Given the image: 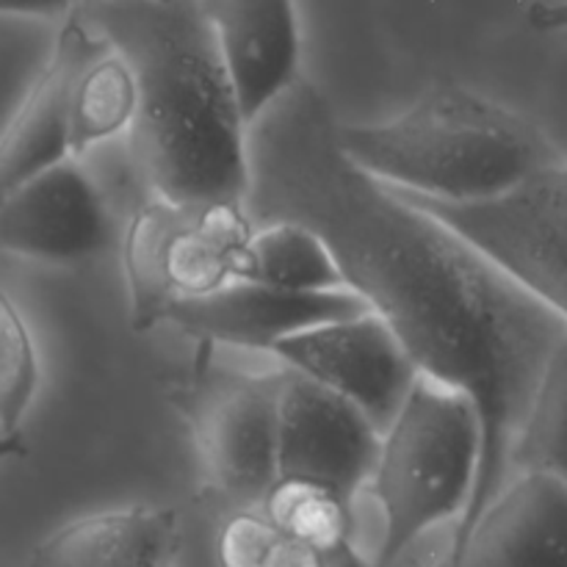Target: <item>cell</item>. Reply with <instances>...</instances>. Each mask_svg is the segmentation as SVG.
<instances>
[{
    "label": "cell",
    "mask_w": 567,
    "mask_h": 567,
    "mask_svg": "<svg viewBox=\"0 0 567 567\" xmlns=\"http://www.w3.org/2000/svg\"><path fill=\"white\" fill-rule=\"evenodd\" d=\"M324 94L297 81L247 131V208L330 247L343 280L380 316L421 377L463 393L480 419V468L446 559L509 482V457L567 324L463 236L363 175L338 147Z\"/></svg>",
    "instance_id": "1"
},
{
    "label": "cell",
    "mask_w": 567,
    "mask_h": 567,
    "mask_svg": "<svg viewBox=\"0 0 567 567\" xmlns=\"http://www.w3.org/2000/svg\"><path fill=\"white\" fill-rule=\"evenodd\" d=\"M81 14L131 66V153L155 199L186 208L244 203L247 125L203 3L111 0L81 6Z\"/></svg>",
    "instance_id": "2"
},
{
    "label": "cell",
    "mask_w": 567,
    "mask_h": 567,
    "mask_svg": "<svg viewBox=\"0 0 567 567\" xmlns=\"http://www.w3.org/2000/svg\"><path fill=\"white\" fill-rule=\"evenodd\" d=\"M338 147L382 186L452 205L491 203L559 164L540 127L457 83H435L388 122H338Z\"/></svg>",
    "instance_id": "3"
},
{
    "label": "cell",
    "mask_w": 567,
    "mask_h": 567,
    "mask_svg": "<svg viewBox=\"0 0 567 567\" xmlns=\"http://www.w3.org/2000/svg\"><path fill=\"white\" fill-rule=\"evenodd\" d=\"M480 441L474 404L454 388L415 377L380 435L374 471L365 482L382 518L371 563L393 567L426 532L463 518L480 468Z\"/></svg>",
    "instance_id": "4"
},
{
    "label": "cell",
    "mask_w": 567,
    "mask_h": 567,
    "mask_svg": "<svg viewBox=\"0 0 567 567\" xmlns=\"http://www.w3.org/2000/svg\"><path fill=\"white\" fill-rule=\"evenodd\" d=\"M399 197L435 216L567 324V164L537 172L491 203Z\"/></svg>",
    "instance_id": "5"
},
{
    "label": "cell",
    "mask_w": 567,
    "mask_h": 567,
    "mask_svg": "<svg viewBox=\"0 0 567 567\" xmlns=\"http://www.w3.org/2000/svg\"><path fill=\"white\" fill-rule=\"evenodd\" d=\"M186 415L210 480L238 504H260L277 480L275 374H208Z\"/></svg>",
    "instance_id": "6"
},
{
    "label": "cell",
    "mask_w": 567,
    "mask_h": 567,
    "mask_svg": "<svg viewBox=\"0 0 567 567\" xmlns=\"http://www.w3.org/2000/svg\"><path fill=\"white\" fill-rule=\"evenodd\" d=\"M271 354L286 369L358 408L380 435L391 426L419 377L391 327L371 310L358 319L297 332L275 343Z\"/></svg>",
    "instance_id": "7"
},
{
    "label": "cell",
    "mask_w": 567,
    "mask_h": 567,
    "mask_svg": "<svg viewBox=\"0 0 567 567\" xmlns=\"http://www.w3.org/2000/svg\"><path fill=\"white\" fill-rule=\"evenodd\" d=\"M277 476L319 482L354 498L380 452V432L358 408L286 369L275 371Z\"/></svg>",
    "instance_id": "8"
},
{
    "label": "cell",
    "mask_w": 567,
    "mask_h": 567,
    "mask_svg": "<svg viewBox=\"0 0 567 567\" xmlns=\"http://www.w3.org/2000/svg\"><path fill=\"white\" fill-rule=\"evenodd\" d=\"M122 264L136 332L158 327L169 305L208 297L233 280L227 258L199 230L197 210L155 197L127 221Z\"/></svg>",
    "instance_id": "9"
},
{
    "label": "cell",
    "mask_w": 567,
    "mask_h": 567,
    "mask_svg": "<svg viewBox=\"0 0 567 567\" xmlns=\"http://www.w3.org/2000/svg\"><path fill=\"white\" fill-rule=\"evenodd\" d=\"M109 48L81 6L64 14L50 55L0 131V203L14 188L70 158V97L83 66Z\"/></svg>",
    "instance_id": "10"
},
{
    "label": "cell",
    "mask_w": 567,
    "mask_h": 567,
    "mask_svg": "<svg viewBox=\"0 0 567 567\" xmlns=\"http://www.w3.org/2000/svg\"><path fill=\"white\" fill-rule=\"evenodd\" d=\"M369 310L365 299L354 291L291 293L230 280L208 297L169 305L161 316V324H172L205 343L271 352L275 343L297 332L358 319Z\"/></svg>",
    "instance_id": "11"
},
{
    "label": "cell",
    "mask_w": 567,
    "mask_h": 567,
    "mask_svg": "<svg viewBox=\"0 0 567 567\" xmlns=\"http://www.w3.org/2000/svg\"><path fill=\"white\" fill-rule=\"evenodd\" d=\"M111 238L103 194L78 158L31 177L0 203V249L70 264L100 252Z\"/></svg>",
    "instance_id": "12"
},
{
    "label": "cell",
    "mask_w": 567,
    "mask_h": 567,
    "mask_svg": "<svg viewBox=\"0 0 567 567\" xmlns=\"http://www.w3.org/2000/svg\"><path fill=\"white\" fill-rule=\"evenodd\" d=\"M203 9L249 131L299 81L297 6L288 0H205Z\"/></svg>",
    "instance_id": "13"
},
{
    "label": "cell",
    "mask_w": 567,
    "mask_h": 567,
    "mask_svg": "<svg viewBox=\"0 0 567 567\" xmlns=\"http://www.w3.org/2000/svg\"><path fill=\"white\" fill-rule=\"evenodd\" d=\"M460 567H567V487L513 476L471 529Z\"/></svg>",
    "instance_id": "14"
},
{
    "label": "cell",
    "mask_w": 567,
    "mask_h": 567,
    "mask_svg": "<svg viewBox=\"0 0 567 567\" xmlns=\"http://www.w3.org/2000/svg\"><path fill=\"white\" fill-rule=\"evenodd\" d=\"M177 540L175 509L138 504L61 526L33 548L31 567H161Z\"/></svg>",
    "instance_id": "15"
},
{
    "label": "cell",
    "mask_w": 567,
    "mask_h": 567,
    "mask_svg": "<svg viewBox=\"0 0 567 567\" xmlns=\"http://www.w3.org/2000/svg\"><path fill=\"white\" fill-rule=\"evenodd\" d=\"M233 280L291 293L352 291L330 247L313 230L293 221H271L252 233L233 266Z\"/></svg>",
    "instance_id": "16"
},
{
    "label": "cell",
    "mask_w": 567,
    "mask_h": 567,
    "mask_svg": "<svg viewBox=\"0 0 567 567\" xmlns=\"http://www.w3.org/2000/svg\"><path fill=\"white\" fill-rule=\"evenodd\" d=\"M136 83L120 53L105 48L78 75L70 97V158H81L100 142L131 131Z\"/></svg>",
    "instance_id": "17"
},
{
    "label": "cell",
    "mask_w": 567,
    "mask_h": 567,
    "mask_svg": "<svg viewBox=\"0 0 567 567\" xmlns=\"http://www.w3.org/2000/svg\"><path fill=\"white\" fill-rule=\"evenodd\" d=\"M509 474H543L567 487V330L548 354L515 437Z\"/></svg>",
    "instance_id": "18"
},
{
    "label": "cell",
    "mask_w": 567,
    "mask_h": 567,
    "mask_svg": "<svg viewBox=\"0 0 567 567\" xmlns=\"http://www.w3.org/2000/svg\"><path fill=\"white\" fill-rule=\"evenodd\" d=\"M260 507L282 537L319 554L352 543V498L319 482L277 476Z\"/></svg>",
    "instance_id": "19"
},
{
    "label": "cell",
    "mask_w": 567,
    "mask_h": 567,
    "mask_svg": "<svg viewBox=\"0 0 567 567\" xmlns=\"http://www.w3.org/2000/svg\"><path fill=\"white\" fill-rule=\"evenodd\" d=\"M39 388V358L25 319L0 288V435H20Z\"/></svg>",
    "instance_id": "20"
},
{
    "label": "cell",
    "mask_w": 567,
    "mask_h": 567,
    "mask_svg": "<svg viewBox=\"0 0 567 567\" xmlns=\"http://www.w3.org/2000/svg\"><path fill=\"white\" fill-rule=\"evenodd\" d=\"M280 532L258 513H238L227 520L219 537V565L221 567H266Z\"/></svg>",
    "instance_id": "21"
},
{
    "label": "cell",
    "mask_w": 567,
    "mask_h": 567,
    "mask_svg": "<svg viewBox=\"0 0 567 567\" xmlns=\"http://www.w3.org/2000/svg\"><path fill=\"white\" fill-rule=\"evenodd\" d=\"M266 567H327L324 554L313 551V548L302 546V543H293L288 537H282L277 543V548L271 551Z\"/></svg>",
    "instance_id": "22"
},
{
    "label": "cell",
    "mask_w": 567,
    "mask_h": 567,
    "mask_svg": "<svg viewBox=\"0 0 567 567\" xmlns=\"http://www.w3.org/2000/svg\"><path fill=\"white\" fill-rule=\"evenodd\" d=\"M324 563L327 567H377L371 563V557H365V554H360L358 548H354V543H347V546L324 554Z\"/></svg>",
    "instance_id": "23"
},
{
    "label": "cell",
    "mask_w": 567,
    "mask_h": 567,
    "mask_svg": "<svg viewBox=\"0 0 567 567\" xmlns=\"http://www.w3.org/2000/svg\"><path fill=\"white\" fill-rule=\"evenodd\" d=\"M22 454H25V446H22L20 435H0V465L14 457H22Z\"/></svg>",
    "instance_id": "24"
}]
</instances>
